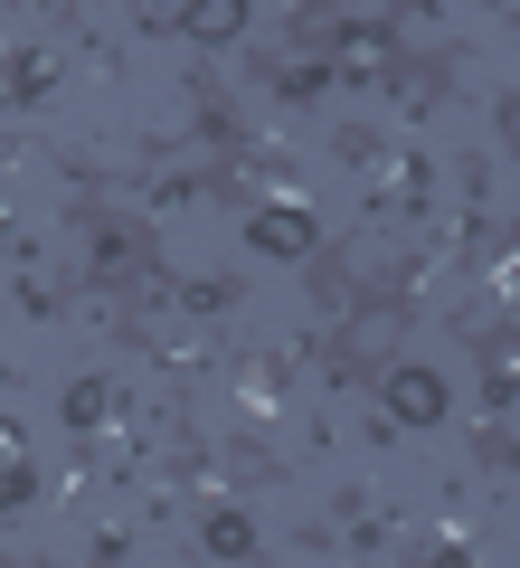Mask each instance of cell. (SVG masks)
I'll list each match as a JSON object with an SVG mask.
<instances>
[{"instance_id": "obj_3", "label": "cell", "mask_w": 520, "mask_h": 568, "mask_svg": "<svg viewBox=\"0 0 520 568\" xmlns=\"http://www.w3.org/2000/svg\"><path fill=\"white\" fill-rule=\"evenodd\" d=\"M200 549H208V559H246V549H256L246 511H208V521H200Z\"/></svg>"}, {"instance_id": "obj_4", "label": "cell", "mask_w": 520, "mask_h": 568, "mask_svg": "<svg viewBox=\"0 0 520 568\" xmlns=\"http://www.w3.org/2000/svg\"><path fill=\"white\" fill-rule=\"evenodd\" d=\"M181 29H190V39H237L246 10H237V0H200V10H181Z\"/></svg>"}, {"instance_id": "obj_1", "label": "cell", "mask_w": 520, "mask_h": 568, "mask_svg": "<svg viewBox=\"0 0 520 568\" xmlns=\"http://www.w3.org/2000/svg\"><path fill=\"white\" fill-rule=\"evenodd\" d=\"M388 417L398 426H436L445 417V379L436 369H388Z\"/></svg>"}, {"instance_id": "obj_2", "label": "cell", "mask_w": 520, "mask_h": 568, "mask_svg": "<svg viewBox=\"0 0 520 568\" xmlns=\"http://www.w3.org/2000/svg\"><path fill=\"white\" fill-rule=\"evenodd\" d=\"M246 237H256L265 256H313V219H303V209H256Z\"/></svg>"}, {"instance_id": "obj_5", "label": "cell", "mask_w": 520, "mask_h": 568, "mask_svg": "<svg viewBox=\"0 0 520 568\" xmlns=\"http://www.w3.org/2000/svg\"><path fill=\"white\" fill-rule=\"evenodd\" d=\"M104 407H114V398H104V388H95V379H77V388H67V426H95V417H104Z\"/></svg>"}, {"instance_id": "obj_6", "label": "cell", "mask_w": 520, "mask_h": 568, "mask_svg": "<svg viewBox=\"0 0 520 568\" xmlns=\"http://www.w3.org/2000/svg\"><path fill=\"white\" fill-rule=\"evenodd\" d=\"M29 493H39V474H29V465H20V455H10V474H0V503L20 511V503H29Z\"/></svg>"}]
</instances>
